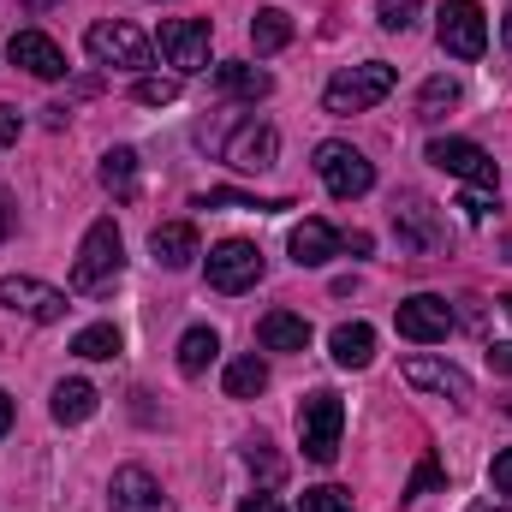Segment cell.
<instances>
[{
  "label": "cell",
  "instance_id": "25",
  "mask_svg": "<svg viewBox=\"0 0 512 512\" xmlns=\"http://www.w3.org/2000/svg\"><path fill=\"white\" fill-rule=\"evenodd\" d=\"M102 185L114 197H137V149H108L102 155Z\"/></svg>",
  "mask_w": 512,
  "mask_h": 512
},
{
  "label": "cell",
  "instance_id": "17",
  "mask_svg": "<svg viewBox=\"0 0 512 512\" xmlns=\"http://www.w3.org/2000/svg\"><path fill=\"white\" fill-rule=\"evenodd\" d=\"M340 256V233L328 227V221H298L292 227V262L298 268H322V262H334Z\"/></svg>",
  "mask_w": 512,
  "mask_h": 512
},
{
  "label": "cell",
  "instance_id": "5",
  "mask_svg": "<svg viewBox=\"0 0 512 512\" xmlns=\"http://www.w3.org/2000/svg\"><path fill=\"white\" fill-rule=\"evenodd\" d=\"M84 48H90V60H96V66H120V72H143V66H149V36H143L137 24H126V18L90 24Z\"/></svg>",
  "mask_w": 512,
  "mask_h": 512
},
{
  "label": "cell",
  "instance_id": "37",
  "mask_svg": "<svg viewBox=\"0 0 512 512\" xmlns=\"http://www.w3.org/2000/svg\"><path fill=\"white\" fill-rule=\"evenodd\" d=\"M239 512H286V507H280L274 495H262V489H256V495H245V501H239Z\"/></svg>",
  "mask_w": 512,
  "mask_h": 512
},
{
  "label": "cell",
  "instance_id": "4",
  "mask_svg": "<svg viewBox=\"0 0 512 512\" xmlns=\"http://www.w3.org/2000/svg\"><path fill=\"white\" fill-rule=\"evenodd\" d=\"M316 173H322V185H328V197H340V203H352V197H364L370 185H376V167L364 161V149H352V143H316Z\"/></svg>",
  "mask_w": 512,
  "mask_h": 512
},
{
  "label": "cell",
  "instance_id": "14",
  "mask_svg": "<svg viewBox=\"0 0 512 512\" xmlns=\"http://www.w3.org/2000/svg\"><path fill=\"white\" fill-rule=\"evenodd\" d=\"M274 155H280V131L274 126H239L227 137V167H239V173H268Z\"/></svg>",
  "mask_w": 512,
  "mask_h": 512
},
{
  "label": "cell",
  "instance_id": "22",
  "mask_svg": "<svg viewBox=\"0 0 512 512\" xmlns=\"http://www.w3.org/2000/svg\"><path fill=\"white\" fill-rule=\"evenodd\" d=\"M251 42H256V54H280V48L292 42V18H286L280 6H262L251 18Z\"/></svg>",
  "mask_w": 512,
  "mask_h": 512
},
{
  "label": "cell",
  "instance_id": "20",
  "mask_svg": "<svg viewBox=\"0 0 512 512\" xmlns=\"http://www.w3.org/2000/svg\"><path fill=\"white\" fill-rule=\"evenodd\" d=\"M393 227H405V239L417 245V251H435L447 233L435 227V215H429V203L423 197H405V203H393Z\"/></svg>",
  "mask_w": 512,
  "mask_h": 512
},
{
  "label": "cell",
  "instance_id": "26",
  "mask_svg": "<svg viewBox=\"0 0 512 512\" xmlns=\"http://www.w3.org/2000/svg\"><path fill=\"white\" fill-rule=\"evenodd\" d=\"M262 387H268V364H262V358H233V364H227V399H256V393H262Z\"/></svg>",
  "mask_w": 512,
  "mask_h": 512
},
{
  "label": "cell",
  "instance_id": "38",
  "mask_svg": "<svg viewBox=\"0 0 512 512\" xmlns=\"http://www.w3.org/2000/svg\"><path fill=\"white\" fill-rule=\"evenodd\" d=\"M489 370L512 376V340H507V346H489Z\"/></svg>",
  "mask_w": 512,
  "mask_h": 512
},
{
  "label": "cell",
  "instance_id": "35",
  "mask_svg": "<svg viewBox=\"0 0 512 512\" xmlns=\"http://www.w3.org/2000/svg\"><path fill=\"white\" fill-rule=\"evenodd\" d=\"M251 471H262L268 483H280V471H286V465H280L274 453H262V447H251Z\"/></svg>",
  "mask_w": 512,
  "mask_h": 512
},
{
  "label": "cell",
  "instance_id": "45",
  "mask_svg": "<svg viewBox=\"0 0 512 512\" xmlns=\"http://www.w3.org/2000/svg\"><path fill=\"white\" fill-rule=\"evenodd\" d=\"M507 310H512V298H507Z\"/></svg>",
  "mask_w": 512,
  "mask_h": 512
},
{
  "label": "cell",
  "instance_id": "8",
  "mask_svg": "<svg viewBox=\"0 0 512 512\" xmlns=\"http://www.w3.org/2000/svg\"><path fill=\"white\" fill-rule=\"evenodd\" d=\"M0 310H18V316H30V322H60L72 304H66V292L48 286V280L6 274V280H0Z\"/></svg>",
  "mask_w": 512,
  "mask_h": 512
},
{
  "label": "cell",
  "instance_id": "39",
  "mask_svg": "<svg viewBox=\"0 0 512 512\" xmlns=\"http://www.w3.org/2000/svg\"><path fill=\"white\" fill-rule=\"evenodd\" d=\"M370 245H376L370 233H352V239H340V251H352V256H370Z\"/></svg>",
  "mask_w": 512,
  "mask_h": 512
},
{
  "label": "cell",
  "instance_id": "34",
  "mask_svg": "<svg viewBox=\"0 0 512 512\" xmlns=\"http://www.w3.org/2000/svg\"><path fill=\"white\" fill-rule=\"evenodd\" d=\"M489 477H495V489H501V495H512V447H501V453H495Z\"/></svg>",
  "mask_w": 512,
  "mask_h": 512
},
{
  "label": "cell",
  "instance_id": "13",
  "mask_svg": "<svg viewBox=\"0 0 512 512\" xmlns=\"http://www.w3.org/2000/svg\"><path fill=\"white\" fill-rule=\"evenodd\" d=\"M108 507H114V512H173V507H167V495H161V483H155L143 465H120V471H114Z\"/></svg>",
  "mask_w": 512,
  "mask_h": 512
},
{
  "label": "cell",
  "instance_id": "1",
  "mask_svg": "<svg viewBox=\"0 0 512 512\" xmlns=\"http://www.w3.org/2000/svg\"><path fill=\"white\" fill-rule=\"evenodd\" d=\"M120 268H126V239H120V227L114 221H96L90 233H84V245H78V262H72V292H108L114 280H120Z\"/></svg>",
  "mask_w": 512,
  "mask_h": 512
},
{
  "label": "cell",
  "instance_id": "31",
  "mask_svg": "<svg viewBox=\"0 0 512 512\" xmlns=\"http://www.w3.org/2000/svg\"><path fill=\"white\" fill-rule=\"evenodd\" d=\"M131 102L167 108V102H179V78H137V84H131Z\"/></svg>",
  "mask_w": 512,
  "mask_h": 512
},
{
  "label": "cell",
  "instance_id": "29",
  "mask_svg": "<svg viewBox=\"0 0 512 512\" xmlns=\"http://www.w3.org/2000/svg\"><path fill=\"white\" fill-rule=\"evenodd\" d=\"M203 209H262V215H274V209H292L286 197H239V191H209L203 197Z\"/></svg>",
  "mask_w": 512,
  "mask_h": 512
},
{
  "label": "cell",
  "instance_id": "24",
  "mask_svg": "<svg viewBox=\"0 0 512 512\" xmlns=\"http://www.w3.org/2000/svg\"><path fill=\"white\" fill-rule=\"evenodd\" d=\"M54 417H60V423H84V417H96V387L90 382H60L54 387Z\"/></svg>",
  "mask_w": 512,
  "mask_h": 512
},
{
  "label": "cell",
  "instance_id": "30",
  "mask_svg": "<svg viewBox=\"0 0 512 512\" xmlns=\"http://www.w3.org/2000/svg\"><path fill=\"white\" fill-rule=\"evenodd\" d=\"M298 512H352V489H340V483L304 489V501H298Z\"/></svg>",
  "mask_w": 512,
  "mask_h": 512
},
{
  "label": "cell",
  "instance_id": "16",
  "mask_svg": "<svg viewBox=\"0 0 512 512\" xmlns=\"http://www.w3.org/2000/svg\"><path fill=\"white\" fill-rule=\"evenodd\" d=\"M149 251H155L161 268H191V262L203 256V239H197L191 221H161V227L149 233Z\"/></svg>",
  "mask_w": 512,
  "mask_h": 512
},
{
  "label": "cell",
  "instance_id": "41",
  "mask_svg": "<svg viewBox=\"0 0 512 512\" xmlns=\"http://www.w3.org/2000/svg\"><path fill=\"white\" fill-rule=\"evenodd\" d=\"M6 429H12V399L0 393V435H6Z\"/></svg>",
  "mask_w": 512,
  "mask_h": 512
},
{
  "label": "cell",
  "instance_id": "10",
  "mask_svg": "<svg viewBox=\"0 0 512 512\" xmlns=\"http://www.w3.org/2000/svg\"><path fill=\"white\" fill-rule=\"evenodd\" d=\"M161 60L179 72H203L209 66V18H167L161 24Z\"/></svg>",
  "mask_w": 512,
  "mask_h": 512
},
{
  "label": "cell",
  "instance_id": "40",
  "mask_svg": "<svg viewBox=\"0 0 512 512\" xmlns=\"http://www.w3.org/2000/svg\"><path fill=\"white\" fill-rule=\"evenodd\" d=\"M12 221H18V215H12V203H6V191H0V245L12 239Z\"/></svg>",
  "mask_w": 512,
  "mask_h": 512
},
{
  "label": "cell",
  "instance_id": "46",
  "mask_svg": "<svg viewBox=\"0 0 512 512\" xmlns=\"http://www.w3.org/2000/svg\"><path fill=\"white\" fill-rule=\"evenodd\" d=\"M501 512H512V507H501Z\"/></svg>",
  "mask_w": 512,
  "mask_h": 512
},
{
  "label": "cell",
  "instance_id": "43",
  "mask_svg": "<svg viewBox=\"0 0 512 512\" xmlns=\"http://www.w3.org/2000/svg\"><path fill=\"white\" fill-rule=\"evenodd\" d=\"M501 36H507V48H512V6H507V24H501Z\"/></svg>",
  "mask_w": 512,
  "mask_h": 512
},
{
  "label": "cell",
  "instance_id": "36",
  "mask_svg": "<svg viewBox=\"0 0 512 512\" xmlns=\"http://www.w3.org/2000/svg\"><path fill=\"white\" fill-rule=\"evenodd\" d=\"M18 131H24L18 108H6V102H0V149H6V143H18Z\"/></svg>",
  "mask_w": 512,
  "mask_h": 512
},
{
  "label": "cell",
  "instance_id": "32",
  "mask_svg": "<svg viewBox=\"0 0 512 512\" xmlns=\"http://www.w3.org/2000/svg\"><path fill=\"white\" fill-rule=\"evenodd\" d=\"M429 489H441V465H435V459H423V465L411 471V483H405V501H417V495H429Z\"/></svg>",
  "mask_w": 512,
  "mask_h": 512
},
{
  "label": "cell",
  "instance_id": "28",
  "mask_svg": "<svg viewBox=\"0 0 512 512\" xmlns=\"http://www.w3.org/2000/svg\"><path fill=\"white\" fill-rule=\"evenodd\" d=\"M453 102H459V84H453V78H429L423 96H417V120H441Z\"/></svg>",
  "mask_w": 512,
  "mask_h": 512
},
{
  "label": "cell",
  "instance_id": "3",
  "mask_svg": "<svg viewBox=\"0 0 512 512\" xmlns=\"http://www.w3.org/2000/svg\"><path fill=\"white\" fill-rule=\"evenodd\" d=\"M387 96H393V66H387V60H364V66H346V72L328 84L322 108H328V114H364V108H376Z\"/></svg>",
  "mask_w": 512,
  "mask_h": 512
},
{
  "label": "cell",
  "instance_id": "2",
  "mask_svg": "<svg viewBox=\"0 0 512 512\" xmlns=\"http://www.w3.org/2000/svg\"><path fill=\"white\" fill-rule=\"evenodd\" d=\"M340 429H346V405H340V393H310L304 405H298V441H304V459L310 465H334L340 459Z\"/></svg>",
  "mask_w": 512,
  "mask_h": 512
},
{
  "label": "cell",
  "instance_id": "23",
  "mask_svg": "<svg viewBox=\"0 0 512 512\" xmlns=\"http://www.w3.org/2000/svg\"><path fill=\"white\" fill-rule=\"evenodd\" d=\"M215 352H221V334H215V328H191V334L179 340V370H185V376H203V370L215 364Z\"/></svg>",
  "mask_w": 512,
  "mask_h": 512
},
{
  "label": "cell",
  "instance_id": "19",
  "mask_svg": "<svg viewBox=\"0 0 512 512\" xmlns=\"http://www.w3.org/2000/svg\"><path fill=\"white\" fill-rule=\"evenodd\" d=\"M215 84H221L233 102H262V96L274 90V78H268L262 66H251V60H227V66H215Z\"/></svg>",
  "mask_w": 512,
  "mask_h": 512
},
{
  "label": "cell",
  "instance_id": "33",
  "mask_svg": "<svg viewBox=\"0 0 512 512\" xmlns=\"http://www.w3.org/2000/svg\"><path fill=\"white\" fill-rule=\"evenodd\" d=\"M417 6H423V0H382V30H405V24L417 18Z\"/></svg>",
  "mask_w": 512,
  "mask_h": 512
},
{
  "label": "cell",
  "instance_id": "6",
  "mask_svg": "<svg viewBox=\"0 0 512 512\" xmlns=\"http://www.w3.org/2000/svg\"><path fill=\"white\" fill-rule=\"evenodd\" d=\"M429 161H435L441 173H453V179L477 185V191H495V185H501L495 155H489L483 143H471V137H435V143H429Z\"/></svg>",
  "mask_w": 512,
  "mask_h": 512
},
{
  "label": "cell",
  "instance_id": "27",
  "mask_svg": "<svg viewBox=\"0 0 512 512\" xmlns=\"http://www.w3.org/2000/svg\"><path fill=\"white\" fill-rule=\"evenodd\" d=\"M72 352H78V358H90V364H102V358H114V352H120V328H114V322H96V328H84V334L72 340Z\"/></svg>",
  "mask_w": 512,
  "mask_h": 512
},
{
  "label": "cell",
  "instance_id": "12",
  "mask_svg": "<svg viewBox=\"0 0 512 512\" xmlns=\"http://www.w3.org/2000/svg\"><path fill=\"white\" fill-rule=\"evenodd\" d=\"M6 60L12 66H24L30 78H66V54H60V42L54 36H42V30H12V42H6Z\"/></svg>",
  "mask_w": 512,
  "mask_h": 512
},
{
  "label": "cell",
  "instance_id": "44",
  "mask_svg": "<svg viewBox=\"0 0 512 512\" xmlns=\"http://www.w3.org/2000/svg\"><path fill=\"white\" fill-rule=\"evenodd\" d=\"M507 251H512V239H507Z\"/></svg>",
  "mask_w": 512,
  "mask_h": 512
},
{
  "label": "cell",
  "instance_id": "21",
  "mask_svg": "<svg viewBox=\"0 0 512 512\" xmlns=\"http://www.w3.org/2000/svg\"><path fill=\"white\" fill-rule=\"evenodd\" d=\"M370 358H376V328H370V322H340V328H334V364L364 370Z\"/></svg>",
  "mask_w": 512,
  "mask_h": 512
},
{
  "label": "cell",
  "instance_id": "18",
  "mask_svg": "<svg viewBox=\"0 0 512 512\" xmlns=\"http://www.w3.org/2000/svg\"><path fill=\"white\" fill-rule=\"evenodd\" d=\"M256 340H262L268 352H304V346H310V322L292 316V310H268L262 328H256Z\"/></svg>",
  "mask_w": 512,
  "mask_h": 512
},
{
  "label": "cell",
  "instance_id": "11",
  "mask_svg": "<svg viewBox=\"0 0 512 512\" xmlns=\"http://www.w3.org/2000/svg\"><path fill=\"white\" fill-rule=\"evenodd\" d=\"M393 322H399V334H405V340L435 346V340H447V334H453V304H447V298H435V292H417V298H405V304L393 310Z\"/></svg>",
  "mask_w": 512,
  "mask_h": 512
},
{
  "label": "cell",
  "instance_id": "9",
  "mask_svg": "<svg viewBox=\"0 0 512 512\" xmlns=\"http://www.w3.org/2000/svg\"><path fill=\"white\" fill-rule=\"evenodd\" d=\"M203 268H209V286L215 292H245V286L262 280V251H256L251 239H221Z\"/></svg>",
  "mask_w": 512,
  "mask_h": 512
},
{
  "label": "cell",
  "instance_id": "42",
  "mask_svg": "<svg viewBox=\"0 0 512 512\" xmlns=\"http://www.w3.org/2000/svg\"><path fill=\"white\" fill-rule=\"evenodd\" d=\"M18 6H30V12H48V6H54V0H18Z\"/></svg>",
  "mask_w": 512,
  "mask_h": 512
},
{
  "label": "cell",
  "instance_id": "7",
  "mask_svg": "<svg viewBox=\"0 0 512 512\" xmlns=\"http://www.w3.org/2000/svg\"><path fill=\"white\" fill-rule=\"evenodd\" d=\"M435 36H441V48H447L453 60H483V48H489V18H483L477 0H447Z\"/></svg>",
  "mask_w": 512,
  "mask_h": 512
},
{
  "label": "cell",
  "instance_id": "15",
  "mask_svg": "<svg viewBox=\"0 0 512 512\" xmlns=\"http://www.w3.org/2000/svg\"><path fill=\"white\" fill-rule=\"evenodd\" d=\"M405 382L423 387V393H441V399H453V405H465L471 399V376L465 370H453V364H441V358H405Z\"/></svg>",
  "mask_w": 512,
  "mask_h": 512
}]
</instances>
